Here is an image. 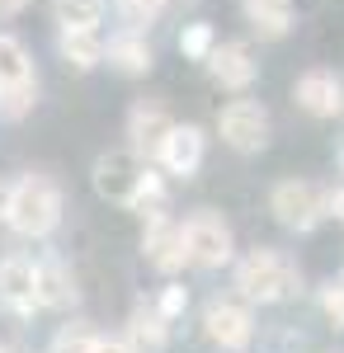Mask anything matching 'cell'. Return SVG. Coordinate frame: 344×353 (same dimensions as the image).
I'll return each mask as SVG.
<instances>
[{
	"label": "cell",
	"instance_id": "cell-13",
	"mask_svg": "<svg viewBox=\"0 0 344 353\" xmlns=\"http://www.w3.org/2000/svg\"><path fill=\"white\" fill-rule=\"evenodd\" d=\"M156 161L170 170V174H193L198 165H203V132L193 128V123H175L170 137L160 141Z\"/></svg>",
	"mask_w": 344,
	"mask_h": 353
},
{
	"label": "cell",
	"instance_id": "cell-29",
	"mask_svg": "<svg viewBox=\"0 0 344 353\" xmlns=\"http://www.w3.org/2000/svg\"><path fill=\"white\" fill-rule=\"evenodd\" d=\"M5 212H10V179H0V221H5Z\"/></svg>",
	"mask_w": 344,
	"mask_h": 353
},
{
	"label": "cell",
	"instance_id": "cell-28",
	"mask_svg": "<svg viewBox=\"0 0 344 353\" xmlns=\"http://www.w3.org/2000/svg\"><path fill=\"white\" fill-rule=\"evenodd\" d=\"M24 5H28V0H0V19H15Z\"/></svg>",
	"mask_w": 344,
	"mask_h": 353
},
{
	"label": "cell",
	"instance_id": "cell-10",
	"mask_svg": "<svg viewBox=\"0 0 344 353\" xmlns=\"http://www.w3.org/2000/svg\"><path fill=\"white\" fill-rule=\"evenodd\" d=\"M203 325H208V339L212 344H222V349H245L250 339H255V321H250V311L236 306V301H212L208 316H203Z\"/></svg>",
	"mask_w": 344,
	"mask_h": 353
},
{
	"label": "cell",
	"instance_id": "cell-18",
	"mask_svg": "<svg viewBox=\"0 0 344 353\" xmlns=\"http://www.w3.org/2000/svg\"><path fill=\"white\" fill-rule=\"evenodd\" d=\"M240 5L260 38H283L292 28V0H240Z\"/></svg>",
	"mask_w": 344,
	"mask_h": 353
},
{
	"label": "cell",
	"instance_id": "cell-24",
	"mask_svg": "<svg viewBox=\"0 0 344 353\" xmlns=\"http://www.w3.org/2000/svg\"><path fill=\"white\" fill-rule=\"evenodd\" d=\"M184 306H189V292L180 288V283H170V288L160 292V301H156V311L165 316V321H175V316H184Z\"/></svg>",
	"mask_w": 344,
	"mask_h": 353
},
{
	"label": "cell",
	"instance_id": "cell-5",
	"mask_svg": "<svg viewBox=\"0 0 344 353\" xmlns=\"http://www.w3.org/2000/svg\"><path fill=\"white\" fill-rule=\"evenodd\" d=\"M146 170L151 161H142V151L137 146H123V151H104L99 161H95V193L108 198V203H137V189H142V179H146Z\"/></svg>",
	"mask_w": 344,
	"mask_h": 353
},
{
	"label": "cell",
	"instance_id": "cell-31",
	"mask_svg": "<svg viewBox=\"0 0 344 353\" xmlns=\"http://www.w3.org/2000/svg\"><path fill=\"white\" fill-rule=\"evenodd\" d=\"M0 353H5V349H0Z\"/></svg>",
	"mask_w": 344,
	"mask_h": 353
},
{
	"label": "cell",
	"instance_id": "cell-16",
	"mask_svg": "<svg viewBox=\"0 0 344 353\" xmlns=\"http://www.w3.org/2000/svg\"><path fill=\"white\" fill-rule=\"evenodd\" d=\"M104 61L113 66V71H123V76H146L151 71V43L137 33V28H128V33H118V38H108L104 48Z\"/></svg>",
	"mask_w": 344,
	"mask_h": 353
},
{
	"label": "cell",
	"instance_id": "cell-12",
	"mask_svg": "<svg viewBox=\"0 0 344 353\" xmlns=\"http://www.w3.org/2000/svg\"><path fill=\"white\" fill-rule=\"evenodd\" d=\"M208 71H212V81L222 85V90H250L260 66H255V57H250L245 43H222V48H212Z\"/></svg>",
	"mask_w": 344,
	"mask_h": 353
},
{
	"label": "cell",
	"instance_id": "cell-17",
	"mask_svg": "<svg viewBox=\"0 0 344 353\" xmlns=\"http://www.w3.org/2000/svg\"><path fill=\"white\" fill-rule=\"evenodd\" d=\"M57 48L66 57V66H76V71H95L99 61H104V38H99V28H61L57 33Z\"/></svg>",
	"mask_w": 344,
	"mask_h": 353
},
{
	"label": "cell",
	"instance_id": "cell-14",
	"mask_svg": "<svg viewBox=\"0 0 344 353\" xmlns=\"http://www.w3.org/2000/svg\"><path fill=\"white\" fill-rule=\"evenodd\" d=\"M170 113L160 109L156 99H142V104H133V113H128V137H133V146L142 151V156H156L160 141L170 137Z\"/></svg>",
	"mask_w": 344,
	"mask_h": 353
},
{
	"label": "cell",
	"instance_id": "cell-25",
	"mask_svg": "<svg viewBox=\"0 0 344 353\" xmlns=\"http://www.w3.org/2000/svg\"><path fill=\"white\" fill-rule=\"evenodd\" d=\"M321 306H325V316L344 330V283H330V288H321Z\"/></svg>",
	"mask_w": 344,
	"mask_h": 353
},
{
	"label": "cell",
	"instance_id": "cell-6",
	"mask_svg": "<svg viewBox=\"0 0 344 353\" xmlns=\"http://www.w3.org/2000/svg\"><path fill=\"white\" fill-rule=\"evenodd\" d=\"M184 250H189V264L222 269L231 259V226L217 217V212H193L184 221Z\"/></svg>",
	"mask_w": 344,
	"mask_h": 353
},
{
	"label": "cell",
	"instance_id": "cell-8",
	"mask_svg": "<svg viewBox=\"0 0 344 353\" xmlns=\"http://www.w3.org/2000/svg\"><path fill=\"white\" fill-rule=\"evenodd\" d=\"M0 306L15 316H33L38 306V264L28 254H5L0 259Z\"/></svg>",
	"mask_w": 344,
	"mask_h": 353
},
{
	"label": "cell",
	"instance_id": "cell-21",
	"mask_svg": "<svg viewBox=\"0 0 344 353\" xmlns=\"http://www.w3.org/2000/svg\"><path fill=\"white\" fill-rule=\"evenodd\" d=\"M95 339H99V334L90 325H61L52 334V349L48 353H95Z\"/></svg>",
	"mask_w": 344,
	"mask_h": 353
},
{
	"label": "cell",
	"instance_id": "cell-4",
	"mask_svg": "<svg viewBox=\"0 0 344 353\" xmlns=\"http://www.w3.org/2000/svg\"><path fill=\"white\" fill-rule=\"evenodd\" d=\"M269 212L288 231H312V226H321V217H330V193H321L307 179H283L269 193Z\"/></svg>",
	"mask_w": 344,
	"mask_h": 353
},
{
	"label": "cell",
	"instance_id": "cell-9",
	"mask_svg": "<svg viewBox=\"0 0 344 353\" xmlns=\"http://www.w3.org/2000/svg\"><path fill=\"white\" fill-rule=\"evenodd\" d=\"M142 254H146V264L160 269V273L184 269V259H189L184 226H175L165 212H151V217H146V231H142Z\"/></svg>",
	"mask_w": 344,
	"mask_h": 353
},
{
	"label": "cell",
	"instance_id": "cell-27",
	"mask_svg": "<svg viewBox=\"0 0 344 353\" xmlns=\"http://www.w3.org/2000/svg\"><path fill=\"white\" fill-rule=\"evenodd\" d=\"M330 217L344 221V184H340V189H330Z\"/></svg>",
	"mask_w": 344,
	"mask_h": 353
},
{
	"label": "cell",
	"instance_id": "cell-2",
	"mask_svg": "<svg viewBox=\"0 0 344 353\" xmlns=\"http://www.w3.org/2000/svg\"><path fill=\"white\" fill-rule=\"evenodd\" d=\"M297 283H302L297 264L278 250H250L236 264V288L250 301H283L297 292Z\"/></svg>",
	"mask_w": 344,
	"mask_h": 353
},
{
	"label": "cell",
	"instance_id": "cell-15",
	"mask_svg": "<svg viewBox=\"0 0 344 353\" xmlns=\"http://www.w3.org/2000/svg\"><path fill=\"white\" fill-rule=\"evenodd\" d=\"M76 297H80L76 273L61 259H38V306L43 311H66V306H76Z\"/></svg>",
	"mask_w": 344,
	"mask_h": 353
},
{
	"label": "cell",
	"instance_id": "cell-19",
	"mask_svg": "<svg viewBox=\"0 0 344 353\" xmlns=\"http://www.w3.org/2000/svg\"><path fill=\"white\" fill-rule=\"evenodd\" d=\"M165 325H170V321H165L160 311H146V306H137L133 321H128V339H133L137 349H146V353H160L165 344H170Z\"/></svg>",
	"mask_w": 344,
	"mask_h": 353
},
{
	"label": "cell",
	"instance_id": "cell-26",
	"mask_svg": "<svg viewBox=\"0 0 344 353\" xmlns=\"http://www.w3.org/2000/svg\"><path fill=\"white\" fill-rule=\"evenodd\" d=\"M95 353H137V344L123 339V334H99L95 339Z\"/></svg>",
	"mask_w": 344,
	"mask_h": 353
},
{
	"label": "cell",
	"instance_id": "cell-22",
	"mask_svg": "<svg viewBox=\"0 0 344 353\" xmlns=\"http://www.w3.org/2000/svg\"><path fill=\"white\" fill-rule=\"evenodd\" d=\"M212 48H217V38H212V28H208V24H189L184 33H180V52L193 57V61H208Z\"/></svg>",
	"mask_w": 344,
	"mask_h": 353
},
{
	"label": "cell",
	"instance_id": "cell-30",
	"mask_svg": "<svg viewBox=\"0 0 344 353\" xmlns=\"http://www.w3.org/2000/svg\"><path fill=\"white\" fill-rule=\"evenodd\" d=\"M118 5H128V10H156L160 0H118Z\"/></svg>",
	"mask_w": 344,
	"mask_h": 353
},
{
	"label": "cell",
	"instance_id": "cell-11",
	"mask_svg": "<svg viewBox=\"0 0 344 353\" xmlns=\"http://www.w3.org/2000/svg\"><path fill=\"white\" fill-rule=\"evenodd\" d=\"M292 99H297V109H307L312 118H335L344 109V85L330 71H307L297 81V90H292Z\"/></svg>",
	"mask_w": 344,
	"mask_h": 353
},
{
	"label": "cell",
	"instance_id": "cell-23",
	"mask_svg": "<svg viewBox=\"0 0 344 353\" xmlns=\"http://www.w3.org/2000/svg\"><path fill=\"white\" fill-rule=\"evenodd\" d=\"M160 198H165V179H160V170H146V179H142V189H137V203H133V208H146V212H156Z\"/></svg>",
	"mask_w": 344,
	"mask_h": 353
},
{
	"label": "cell",
	"instance_id": "cell-20",
	"mask_svg": "<svg viewBox=\"0 0 344 353\" xmlns=\"http://www.w3.org/2000/svg\"><path fill=\"white\" fill-rule=\"evenodd\" d=\"M52 19L61 28H99L104 0H52Z\"/></svg>",
	"mask_w": 344,
	"mask_h": 353
},
{
	"label": "cell",
	"instance_id": "cell-7",
	"mask_svg": "<svg viewBox=\"0 0 344 353\" xmlns=\"http://www.w3.org/2000/svg\"><path fill=\"white\" fill-rule=\"evenodd\" d=\"M217 132L231 151H265L269 146V113L255 99H231L217 113Z\"/></svg>",
	"mask_w": 344,
	"mask_h": 353
},
{
	"label": "cell",
	"instance_id": "cell-3",
	"mask_svg": "<svg viewBox=\"0 0 344 353\" xmlns=\"http://www.w3.org/2000/svg\"><path fill=\"white\" fill-rule=\"evenodd\" d=\"M38 99V81H33V61L28 48L15 33H0V118H24Z\"/></svg>",
	"mask_w": 344,
	"mask_h": 353
},
{
	"label": "cell",
	"instance_id": "cell-1",
	"mask_svg": "<svg viewBox=\"0 0 344 353\" xmlns=\"http://www.w3.org/2000/svg\"><path fill=\"white\" fill-rule=\"evenodd\" d=\"M57 221H61V189H57L48 174H19L10 184V212L5 226L24 241H43L52 236Z\"/></svg>",
	"mask_w": 344,
	"mask_h": 353
}]
</instances>
